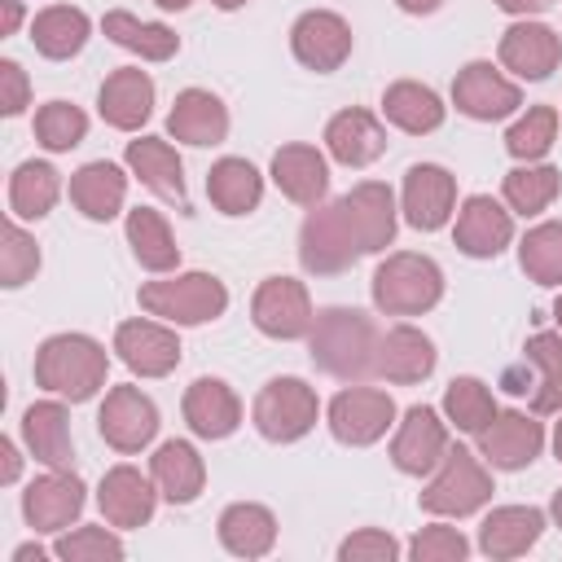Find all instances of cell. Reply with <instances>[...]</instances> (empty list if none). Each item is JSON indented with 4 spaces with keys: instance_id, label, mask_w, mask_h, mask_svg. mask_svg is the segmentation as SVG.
Masks as SVG:
<instances>
[{
    "instance_id": "1",
    "label": "cell",
    "mask_w": 562,
    "mask_h": 562,
    "mask_svg": "<svg viewBox=\"0 0 562 562\" xmlns=\"http://www.w3.org/2000/svg\"><path fill=\"white\" fill-rule=\"evenodd\" d=\"M378 360V329L364 312L356 307H325L312 325V364L342 378L360 382L373 373Z\"/></svg>"
},
{
    "instance_id": "2",
    "label": "cell",
    "mask_w": 562,
    "mask_h": 562,
    "mask_svg": "<svg viewBox=\"0 0 562 562\" xmlns=\"http://www.w3.org/2000/svg\"><path fill=\"white\" fill-rule=\"evenodd\" d=\"M105 351L88 334H53L35 351V382L66 400H92L105 386Z\"/></svg>"
},
{
    "instance_id": "3",
    "label": "cell",
    "mask_w": 562,
    "mask_h": 562,
    "mask_svg": "<svg viewBox=\"0 0 562 562\" xmlns=\"http://www.w3.org/2000/svg\"><path fill=\"white\" fill-rule=\"evenodd\" d=\"M443 294V272L426 255H391L373 272V303L386 316H417Z\"/></svg>"
},
{
    "instance_id": "4",
    "label": "cell",
    "mask_w": 562,
    "mask_h": 562,
    "mask_svg": "<svg viewBox=\"0 0 562 562\" xmlns=\"http://www.w3.org/2000/svg\"><path fill=\"white\" fill-rule=\"evenodd\" d=\"M140 307L154 312V316H167L176 325H202V321H215L228 307V290L211 272H184V277H171V281L140 285Z\"/></svg>"
},
{
    "instance_id": "5",
    "label": "cell",
    "mask_w": 562,
    "mask_h": 562,
    "mask_svg": "<svg viewBox=\"0 0 562 562\" xmlns=\"http://www.w3.org/2000/svg\"><path fill=\"white\" fill-rule=\"evenodd\" d=\"M360 241L342 215V202H329V206H312V215L303 220V233H299V259L307 272H321V277H334V272H347L356 263Z\"/></svg>"
},
{
    "instance_id": "6",
    "label": "cell",
    "mask_w": 562,
    "mask_h": 562,
    "mask_svg": "<svg viewBox=\"0 0 562 562\" xmlns=\"http://www.w3.org/2000/svg\"><path fill=\"white\" fill-rule=\"evenodd\" d=\"M255 426L272 443H294L316 426V391L299 378H272L255 395Z\"/></svg>"
},
{
    "instance_id": "7",
    "label": "cell",
    "mask_w": 562,
    "mask_h": 562,
    "mask_svg": "<svg viewBox=\"0 0 562 562\" xmlns=\"http://www.w3.org/2000/svg\"><path fill=\"white\" fill-rule=\"evenodd\" d=\"M487 496H492L487 470L465 448H448L443 461H439V474L422 492V509H430V514H457L461 518V514H474Z\"/></svg>"
},
{
    "instance_id": "8",
    "label": "cell",
    "mask_w": 562,
    "mask_h": 562,
    "mask_svg": "<svg viewBox=\"0 0 562 562\" xmlns=\"http://www.w3.org/2000/svg\"><path fill=\"white\" fill-rule=\"evenodd\" d=\"M395 417V404L386 391H373V386H351L342 395H334L329 404V430L338 443H351V448H364L373 439L386 435Z\"/></svg>"
},
{
    "instance_id": "9",
    "label": "cell",
    "mask_w": 562,
    "mask_h": 562,
    "mask_svg": "<svg viewBox=\"0 0 562 562\" xmlns=\"http://www.w3.org/2000/svg\"><path fill=\"white\" fill-rule=\"evenodd\" d=\"M250 316L268 338H303V334H312V303H307V290L294 277H268L255 290Z\"/></svg>"
},
{
    "instance_id": "10",
    "label": "cell",
    "mask_w": 562,
    "mask_h": 562,
    "mask_svg": "<svg viewBox=\"0 0 562 562\" xmlns=\"http://www.w3.org/2000/svg\"><path fill=\"white\" fill-rule=\"evenodd\" d=\"M97 426H101V439H105L110 448H119V452H140V448L154 439V430H158V408H154V400L140 395L136 386H114V391L105 395V404H101Z\"/></svg>"
},
{
    "instance_id": "11",
    "label": "cell",
    "mask_w": 562,
    "mask_h": 562,
    "mask_svg": "<svg viewBox=\"0 0 562 562\" xmlns=\"http://www.w3.org/2000/svg\"><path fill=\"white\" fill-rule=\"evenodd\" d=\"M290 44H294V57H299L307 70L329 75V70H338V66L347 61V53H351V26H347L338 13H329V9H312V13H303V18L294 22Z\"/></svg>"
},
{
    "instance_id": "12",
    "label": "cell",
    "mask_w": 562,
    "mask_h": 562,
    "mask_svg": "<svg viewBox=\"0 0 562 562\" xmlns=\"http://www.w3.org/2000/svg\"><path fill=\"white\" fill-rule=\"evenodd\" d=\"M452 101H457L461 114L483 119V123L505 119V114H514V110L522 105L518 88H514L501 70H492V61H470V66L457 75V83H452Z\"/></svg>"
},
{
    "instance_id": "13",
    "label": "cell",
    "mask_w": 562,
    "mask_h": 562,
    "mask_svg": "<svg viewBox=\"0 0 562 562\" xmlns=\"http://www.w3.org/2000/svg\"><path fill=\"white\" fill-rule=\"evenodd\" d=\"M338 202H342V215H347V224H351V233H356L364 255L391 246V237H395V198H391L386 184L364 180L351 193H342Z\"/></svg>"
},
{
    "instance_id": "14",
    "label": "cell",
    "mask_w": 562,
    "mask_h": 562,
    "mask_svg": "<svg viewBox=\"0 0 562 562\" xmlns=\"http://www.w3.org/2000/svg\"><path fill=\"white\" fill-rule=\"evenodd\" d=\"M114 351L123 356V364L140 378H162L180 364V342L171 329L154 325V321H123L114 334Z\"/></svg>"
},
{
    "instance_id": "15",
    "label": "cell",
    "mask_w": 562,
    "mask_h": 562,
    "mask_svg": "<svg viewBox=\"0 0 562 562\" xmlns=\"http://www.w3.org/2000/svg\"><path fill=\"white\" fill-rule=\"evenodd\" d=\"M443 452H448V430H443V422L435 417V408L413 404V408L404 413V422H400L395 443H391L395 465H400L404 474H430V470L443 461Z\"/></svg>"
},
{
    "instance_id": "16",
    "label": "cell",
    "mask_w": 562,
    "mask_h": 562,
    "mask_svg": "<svg viewBox=\"0 0 562 562\" xmlns=\"http://www.w3.org/2000/svg\"><path fill=\"white\" fill-rule=\"evenodd\" d=\"M540 448H544V430H540V422H531L527 413H501V417H492V422L479 430V452H483L492 465H501V470H522V465H531V461L540 457Z\"/></svg>"
},
{
    "instance_id": "17",
    "label": "cell",
    "mask_w": 562,
    "mask_h": 562,
    "mask_svg": "<svg viewBox=\"0 0 562 562\" xmlns=\"http://www.w3.org/2000/svg\"><path fill=\"white\" fill-rule=\"evenodd\" d=\"M79 509H83V483L70 470H53L35 479L22 496V514L35 531H61L70 527V518H79Z\"/></svg>"
},
{
    "instance_id": "18",
    "label": "cell",
    "mask_w": 562,
    "mask_h": 562,
    "mask_svg": "<svg viewBox=\"0 0 562 562\" xmlns=\"http://www.w3.org/2000/svg\"><path fill=\"white\" fill-rule=\"evenodd\" d=\"M452 202H457V180L435 167V162H417L408 167L404 176V215L413 228H439L448 215H452Z\"/></svg>"
},
{
    "instance_id": "19",
    "label": "cell",
    "mask_w": 562,
    "mask_h": 562,
    "mask_svg": "<svg viewBox=\"0 0 562 562\" xmlns=\"http://www.w3.org/2000/svg\"><path fill=\"white\" fill-rule=\"evenodd\" d=\"M272 180L290 202L321 206V198L329 189V167L312 145H281L272 154Z\"/></svg>"
},
{
    "instance_id": "20",
    "label": "cell",
    "mask_w": 562,
    "mask_h": 562,
    "mask_svg": "<svg viewBox=\"0 0 562 562\" xmlns=\"http://www.w3.org/2000/svg\"><path fill=\"white\" fill-rule=\"evenodd\" d=\"M509 237H514L509 211H501V206H496L492 198H483V193L465 198V206H461V215H457V246H461L465 255L492 259V255H501V250L509 246Z\"/></svg>"
},
{
    "instance_id": "21",
    "label": "cell",
    "mask_w": 562,
    "mask_h": 562,
    "mask_svg": "<svg viewBox=\"0 0 562 562\" xmlns=\"http://www.w3.org/2000/svg\"><path fill=\"white\" fill-rule=\"evenodd\" d=\"M501 61L522 79H549L553 66L562 61V44H558V35L549 26L518 22V26H509L501 35Z\"/></svg>"
},
{
    "instance_id": "22",
    "label": "cell",
    "mask_w": 562,
    "mask_h": 562,
    "mask_svg": "<svg viewBox=\"0 0 562 562\" xmlns=\"http://www.w3.org/2000/svg\"><path fill=\"white\" fill-rule=\"evenodd\" d=\"M184 422L193 435L202 439H224L237 430L241 422V404L237 395L220 382V378H198L189 391H184Z\"/></svg>"
},
{
    "instance_id": "23",
    "label": "cell",
    "mask_w": 562,
    "mask_h": 562,
    "mask_svg": "<svg viewBox=\"0 0 562 562\" xmlns=\"http://www.w3.org/2000/svg\"><path fill=\"white\" fill-rule=\"evenodd\" d=\"M435 369V347L422 329L413 325H395L378 338V360H373V373L391 378V382H422L426 373Z\"/></svg>"
},
{
    "instance_id": "24",
    "label": "cell",
    "mask_w": 562,
    "mask_h": 562,
    "mask_svg": "<svg viewBox=\"0 0 562 562\" xmlns=\"http://www.w3.org/2000/svg\"><path fill=\"white\" fill-rule=\"evenodd\" d=\"M167 132L176 140H189V145H220L224 132H228V110L220 97L202 92V88H189L176 97L171 114H167Z\"/></svg>"
},
{
    "instance_id": "25",
    "label": "cell",
    "mask_w": 562,
    "mask_h": 562,
    "mask_svg": "<svg viewBox=\"0 0 562 562\" xmlns=\"http://www.w3.org/2000/svg\"><path fill=\"white\" fill-rule=\"evenodd\" d=\"M101 119L119 132H132L149 119V105H154V79L145 70H114L105 83H101Z\"/></svg>"
},
{
    "instance_id": "26",
    "label": "cell",
    "mask_w": 562,
    "mask_h": 562,
    "mask_svg": "<svg viewBox=\"0 0 562 562\" xmlns=\"http://www.w3.org/2000/svg\"><path fill=\"white\" fill-rule=\"evenodd\" d=\"M127 167L167 202H176L180 211H189V193H184V167L176 158V149L167 140H154V136H140L127 145Z\"/></svg>"
},
{
    "instance_id": "27",
    "label": "cell",
    "mask_w": 562,
    "mask_h": 562,
    "mask_svg": "<svg viewBox=\"0 0 562 562\" xmlns=\"http://www.w3.org/2000/svg\"><path fill=\"white\" fill-rule=\"evenodd\" d=\"M97 505H101V514H105L114 527H140V522L154 518V487L140 479V470L114 465V470L101 479Z\"/></svg>"
},
{
    "instance_id": "28",
    "label": "cell",
    "mask_w": 562,
    "mask_h": 562,
    "mask_svg": "<svg viewBox=\"0 0 562 562\" xmlns=\"http://www.w3.org/2000/svg\"><path fill=\"white\" fill-rule=\"evenodd\" d=\"M325 145H329V154H334L338 162L364 167V162H373V158L386 149V132H382V123H378L369 110H342V114L329 119Z\"/></svg>"
},
{
    "instance_id": "29",
    "label": "cell",
    "mask_w": 562,
    "mask_h": 562,
    "mask_svg": "<svg viewBox=\"0 0 562 562\" xmlns=\"http://www.w3.org/2000/svg\"><path fill=\"white\" fill-rule=\"evenodd\" d=\"M540 527H544V514L540 509H531V505H505V509H492L483 518L479 544L492 558H518V553H527L540 540Z\"/></svg>"
},
{
    "instance_id": "30",
    "label": "cell",
    "mask_w": 562,
    "mask_h": 562,
    "mask_svg": "<svg viewBox=\"0 0 562 562\" xmlns=\"http://www.w3.org/2000/svg\"><path fill=\"white\" fill-rule=\"evenodd\" d=\"M22 439L26 448L35 452V461L53 465V470H70V422H66V408L61 404H31L26 417H22Z\"/></svg>"
},
{
    "instance_id": "31",
    "label": "cell",
    "mask_w": 562,
    "mask_h": 562,
    "mask_svg": "<svg viewBox=\"0 0 562 562\" xmlns=\"http://www.w3.org/2000/svg\"><path fill=\"white\" fill-rule=\"evenodd\" d=\"M149 465H154V483H158V492H162L171 505H189V501L202 492L206 470H202V457H198L193 443L171 439V443H162V448L154 452Z\"/></svg>"
},
{
    "instance_id": "32",
    "label": "cell",
    "mask_w": 562,
    "mask_h": 562,
    "mask_svg": "<svg viewBox=\"0 0 562 562\" xmlns=\"http://www.w3.org/2000/svg\"><path fill=\"white\" fill-rule=\"evenodd\" d=\"M127 193V176L114 162H88L70 176V202L88 215V220H110L119 215Z\"/></svg>"
},
{
    "instance_id": "33",
    "label": "cell",
    "mask_w": 562,
    "mask_h": 562,
    "mask_svg": "<svg viewBox=\"0 0 562 562\" xmlns=\"http://www.w3.org/2000/svg\"><path fill=\"white\" fill-rule=\"evenodd\" d=\"M527 364H531V413H558L562 408V338L540 329L527 338Z\"/></svg>"
},
{
    "instance_id": "34",
    "label": "cell",
    "mask_w": 562,
    "mask_h": 562,
    "mask_svg": "<svg viewBox=\"0 0 562 562\" xmlns=\"http://www.w3.org/2000/svg\"><path fill=\"white\" fill-rule=\"evenodd\" d=\"M220 540L237 558H263L277 540V518L263 505H250V501L228 505L224 518H220Z\"/></svg>"
},
{
    "instance_id": "35",
    "label": "cell",
    "mask_w": 562,
    "mask_h": 562,
    "mask_svg": "<svg viewBox=\"0 0 562 562\" xmlns=\"http://www.w3.org/2000/svg\"><path fill=\"white\" fill-rule=\"evenodd\" d=\"M206 193L224 215H246L263 198V180L246 158H220L206 176Z\"/></svg>"
},
{
    "instance_id": "36",
    "label": "cell",
    "mask_w": 562,
    "mask_h": 562,
    "mask_svg": "<svg viewBox=\"0 0 562 562\" xmlns=\"http://www.w3.org/2000/svg\"><path fill=\"white\" fill-rule=\"evenodd\" d=\"M31 40H35V48L44 57L66 61V57H75L88 44V13L83 9H70V4H53V9H44L35 18Z\"/></svg>"
},
{
    "instance_id": "37",
    "label": "cell",
    "mask_w": 562,
    "mask_h": 562,
    "mask_svg": "<svg viewBox=\"0 0 562 562\" xmlns=\"http://www.w3.org/2000/svg\"><path fill=\"white\" fill-rule=\"evenodd\" d=\"M382 110H386V119H391L395 127H404V132H413V136L435 132V127L443 123V101H439L430 88L413 83V79L391 83L386 97H382Z\"/></svg>"
},
{
    "instance_id": "38",
    "label": "cell",
    "mask_w": 562,
    "mask_h": 562,
    "mask_svg": "<svg viewBox=\"0 0 562 562\" xmlns=\"http://www.w3.org/2000/svg\"><path fill=\"white\" fill-rule=\"evenodd\" d=\"M105 35L119 44V48H127V53H140L145 61H167L176 48H180V40H176V31L171 26H162V22H140V18H132V13H123V9H114V13H105Z\"/></svg>"
},
{
    "instance_id": "39",
    "label": "cell",
    "mask_w": 562,
    "mask_h": 562,
    "mask_svg": "<svg viewBox=\"0 0 562 562\" xmlns=\"http://www.w3.org/2000/svg\"><path fill=\"white\" fill-rule=\"evenodd\" d=\"M127 241H132V255H136L149 272H167V268L180 263V246L171 241L167 220H162L158 211H149V206H136V211L127 215Z\"/></svg>"
},
{
    "instance_id": "40",
    "label": "cell",
    "mask_w": 562,
    "mask_h": 562,
    "mask_svg": "<svg viewBox=\"0 0 562 562\" xmlns=\"http://www.w3.org/2000/svg\"><path fill=\"white\" fill-rule=\"evenodd\" d=\"M57 193H61V180H57V171L48 162H22L13 171V180H9V206H13L18 220L48 215L53 202H57Z\"/></svg>"
},
{
    "instance_id": "41",
    "label": "cell",
    "mask_w": 562,
    "mask_h": 562,
    "mask_svg": "<svg viewBox=\"0 0 562 562\" xmlns=\"http://www.w3.org/2000/svg\"><path fill=\"white\" fill-rule=\"evenodd\" d=\"M518 259H522V272L540 285H562V224H540L522 237L518 246Z\"/></svg>"
},
{
    "instance_id": "42",
    "label": "cell",
    "mask_w": 562,
    "mask_h": 562,
    "mask_svg": "<svg viewBox=\"0 0 562 562\" xmlns=\"http://www.w3.org/2000/svg\"><path fill=\"white\" fill-rule=\"evenodd\" d=\"M443 413L457 422V430L479 435L496 417V404H492V391L479 378H452L448 391H443Z\"/></svg>"
},
{
    "instance_id": "43",
    "label": "cell",
    "mask_w": 562,
    "mask_h": 562,
    "mask_svg": "<svg viewBox=\"0 0 562 562\" xmlns=\"http://www.w3.org/2000/svg\"><path fill=\"white\" fill-rule=\"evenodd\" d=\"M558 171L553 167H514L509 176H505V198H509V206L514 211H522V215H536V211H544L553 198H558Z\"/></svg>"
},
{
    "instance_id": "44",
    "label": "cell",
    "mask_w": 562,
    "mask_h": 562,
    "mask_svg": "<svg viewBox=\"0 0 562 562\" xmlns=\"http://www.w3.org/2000/svg\"><path fill=\"white\" fill-rule=\"evenodd\" d=\"M83 132H88V119H83V110L70 105V101H48V105L35 114V136H40V145L53 149V154L75 149V145L83 140Z\"/></svg>"
},
{
    "instance_id": "45",
    "label": "cell",
    "mask_w": 562,
    "mask_h": 562,
    "mask_svg": "<svg viewBox=\"0 0 562 562\" xmlns=\"http://www.w3.org/2000/svg\"><path fill=\"white\" fill-rule=\"evenodd\" d=\"M553 132H558V110H553V105H536V110H527V114L509 127L505 149H509L518 162H531V158H540V154L553 145Z\"/></svg>"
},
{
    "instance_id": "46",
    "label": "cell",
    "mask_w": 562,
    "mask_h": 562,
    "mask_svg": "<svg viewBox=\"0 0 562 562\" xmlns=\"http://www.w3.org/2000/svg\"><path fill=\"white\" fill-rule=\"evenodd\" d=\"M35 268H40L35 241L9 220V224H4V246H0V281H4L9 290H18V285H26V281L35 277Z\"/></svg>"
},
{
    "instance_id": "47",
    "label": "cell",
    "mask_w": 562,
    "mask_h": 562,
    "mask_svg": "<svg viewBox=\"0 0 562 562\" xmlns=\"http://www.w3.org/2000/svg\"><path fill=\"white\" fill-rule=\"evenodd\" d=\"M57 558H66V562L97 558V562H105V558H123V544L105 527H79V531H70V536L57 540Z\"/></svg>"
},
{
    "instance_id": "48",
    "label": "cell",
    "mask_w": 562,
    "mask_h": 562,
    "mask_svg": "<svg viewBox=\"0 0 562 562\" xmlns=\"http://www.w3.org/2000/svg\"><path fill=\"white\" fill-rule=\"evenodd\" d=\"M465 536L457 531V527H426V531H417L413 536V544H408V553L417 558V562H457V558H465Z\"/></svg>"
},
{
    "instance_id": "49",
    "label": "cell",
    "mask_w": 562,
    "mask_h": 562,
    "mask_svg": "<svg viewBox=\"0 0 562 562\" xmlns=\"http://www.w3.org/2000/svg\"><path fill=\"white\" fill-rule=\"evenodd\" d=\"M347 562H391L400 553V544L386 536V531H356L351 540H342L338 549Z\"/></svg>"
},
{
    "instance_id": "50",
    "label": "cell",
    "mask_w": 562,
    "mask_h": 562,
    "mask_svg": "<svg viewBox=\"0 0 562 562\" xmlns=\"http://www.w3.org/2000/svg\"><path fill=\"white\" fill-rule=\"evenodd\" d=\"M26 75H22V66L18 61H0V110L13 119V114H22V105H26Z\"/></svg>"
},
{
    "instance_id": "51",
    "label": "cell",
    "mask_w": 562,
    "mask_h": 562,
    "mask_svg": "<svg viewBox=\"0 0 562 562\" xmlns=\"http://www.w3.org/2000/svg\"><path fill=\"white\" fill-rule=\"evenodd\" d=\"M0 457H4L0 461V479L13 483L18 479V448H13V439H0Z\"/></svg>"
},
{
    "instance_id": "52",
    "label": "cell",
    "mask_w": 562,
    "mask_h": 562,
    "mask_svg": "<svg viewBox=\"0 0 562 562\" xmlns=\"http://www.w3.org/2000/svg\"><path fill=\"white\" fill-rule=\"evenodd\" d=\"M505 13H540V9H549L553 0H496Z\"/></svg>"
},
{
    "instance_id": "53",
    "label": "cell",
    "mask_w": 562,
    "mask_h": 562,
    "mask_svg": "<svg viewBox=\"0 0 562 562\" xmlns=\"http://www.w3.org/2000/svg\"><path fill=\"white\" fill-rule=\"evenodd\" d=\"M18 22H22V9H18V0H4V18H0V35H13V31H18Z\"/></svg>"
},
{
    "instance_id": "54",
    "label": "cell",
    "mask_w": 562,
    "mask_h": 562,
    "mask_svg": "<svg viewBox=\"0 0 562 562\" xmlns=\"http://www.w3.org/2000/svg\"><path fill=\"white\" fill-rule=\"evenodd\" d=\"M400 9H408V13H435L443 0H395Z\"/></svg>"
},
{
    "instance_id": "55",
    "label": "cell",
    "mask_w": 562,
    "mask_h": 562,
    "mask_svg": "<svg viewBox=\"0 0 562 562\" xmlns=\"http://www.w3.org/2000/svg\"><path fill=\"white\" fill-rule=\"evenodd\" d=\"M13 562H44V549H40V544H22V549L13 553Z\"/></svg>"
},
{
    "instance_id": "56",
    "label": "cell",
    "mask_w": 562,
    "mask_h": 562,
    "mask_svg": "<svg viewBox=\"0 0 562 562\" xmlns=\"http://www.w3.org/2000/svg\"><path fill=\"white\" fill-rule=\"evenodd\" d=\"M553 518H558V527H562V492H553Z\"/></svg>"
},
{
    "instance_id": "57",
    "label": "cell",
    "mask_w": 562,
    "mask_h": 562,
    "mask_svg": "<svg viewBox=\"0 0 562 562\" xmlns=\"http://www.w3.org/2000/svg\"><path fill=\"white\" fill-rule=\"evenodd\" d=\"M154 4H158V9H184L189 0H154Z\"/></svg>"
},
{
    "instance_id": "58",
    "label": "cell",
    "mask_w": 562,
    "mask_h": 562,
    "mask_svg": "<svg viewBox=\"0 0 562 562\" xmlns=\"http://www.w3.org/2000/svg\"><path fill=\"white\" fill-rule=\"evenodd\" d=\"M553 448H558V461H562V422H558V435H553Z\"/></svg>"
},
{
    "instance_id": "59",
    "label": "cell",
    "mask_w": 562,
    "mask_h": 562,
    "mask_svg": "<svg viewBox=\"0 0 562 562\" xmlns=\"http://www.w3.org/2000/svg\"><path fill=\"white\" fill-rule=\"evenodd\" d=\"M220 9H237V4H246V0H215Z\"/></svg>"
},
{
    "instance_id": "60",
    "label": "cell",
    "mask_w": 562,
    "mask_h": 562,
    "mask_svg": "<svg viewBox=\"0 0 562 562\" xmlns=\"http://www.w3.org/2000/svg\"><path fill=\"white\" fill-rule=\"evenodd\" d=\"M553 316H558V325H562V299H558V303H553Z\"/></svg>"
}]
</instances>
